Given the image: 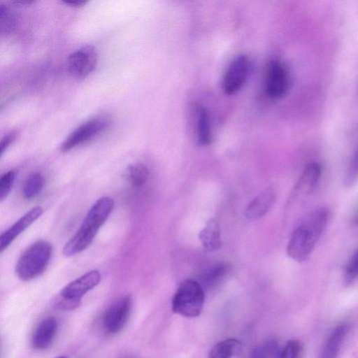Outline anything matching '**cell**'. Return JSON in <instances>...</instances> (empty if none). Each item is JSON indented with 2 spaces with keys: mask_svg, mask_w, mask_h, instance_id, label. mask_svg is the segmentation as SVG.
<instances>
[{
  "mask_svg": "<svg viewBox=\"0 0 358 358\" xmlns=\"http://www.w3.org/2000/svg\"><path fill=\"white\" fill-rule=\"evenodd\" d=\"M329 219V210L319 208L292 232L287 247L288 256L297 262H304L311 254Z\"/></svg>",
  "mask_w": 358,
  "mask_h": 358,
  "instance_id": "1",
  "label": "cell"
},
{
  "mask_svg": "<svg viewBox=\"0 0 358 358\" xmlns=\"http://www.w3.org/2000/svg\"><path fill=\"white\" fill-rule=\"evenodd\" d=\"M113 207L114 201L112 198H99L89 210L79 229L64 245L63 254L70 257L86 250L110 216Z\"/></svg>",
  "mask_w": 358,
  "mask_h": 358,
  "instance_id": "2",
  "label": "cell"
},
{
  "mask_svg": "<svg viewBox=\"0 0 358 358\" xmlns=\"http://www.w3.org/2000/svg\"><path fill=\"white\" fill-rule=\"evenodd\" d=\"M52 252L51 244L43 240L29 245L20 255L15 266L17 277L29 281L40 276L46 269Z\"/></svg>",
  "mask_w": 358,
  "mask_h": 358,
  "instance_id": "3",
  "label": "cell"
},
{
  "mask_svg": "<svg viewBox=\"0 0 358 358\" xmlns=\"http://www.w3.org/2000/svg\"><path fill=\"white\" fill-rule=\"evenodd\" d=\"M98 270H92L66 285L53 300L55 309L62 311L73 310L81 304L83 296L95 287L101 281Z\"/></svg>",
  "mask_w": 358,
  "mask_h": 358,
  "instance_id": "4",
  "label": "cell"
},
{
  "mask_svg": "<svg viewBox=\"0 0 358 358\" xmlns=\"http://www.w3.org/2000/svg\"><path fill=\"white\" fill-rule=\"evenodd\" d=\"M204 303L202 285L194 280L182 281L172 301V310L175 313L186 317H195L201 313Z\"/></svg>",
  "mask_w": 358,
  "mask_h": 358,
  "instance_id": "5",
  "label": "cell"
},
{
  "mask_svg": "<svg viewBox=\"0 0 358 358\" xmlns=\"http://www.w3.org/2000/svg\"><path fill=\"white\" fill-rule=\"evenodd\" d=\"M110 121L106 117H96L83 123L73 131L60 146L62 152H68L85 143L105 131Z\"/></svg>",
  "mask_w": 358,
  "mask_h": 358,
  "instance_id": "6",
  "label": "cell"
},
{
  "mask_svg": "<svg viewBox=\"0 0 358 358\" xmlns=\"http://www.w3.org/2000/svg\"><path fill=\"white\" fill-rule=\"evenodd\" d=\"M98 62L96 50L92 45H85L72 52L67 59V71L76 79L87 77Z\"/></svg>",
  "mask_w": 358,
  "mask_h": 358,
  "instance_id": "7",
  "label": "cell"
},
{
  "mask_svg": "<svg viewBox=\"0 0 358 358\" xmlns=\"http://www.w3.org/2000/svg\"><path fill=\"white\" fill-rule=\"evenodd\" d=\"M131 307L132 299L129 295L124 296L112 303L103 315L104 331L109 334L120 331L129 318Z\"/></svg>",
  "mask_w": 358,
  "mask_h": 358,
  "instance_id": "8",
  "label": "cell"
},
{
  "mask_svg": "<svg viewBox=\"0 0 358 358\" xmlns=\"http://www.w3.org/2000/svg\"><path fill=\"white\" fill-rule=\"evenodd\" d=\"M289 86V72L278 59L271 60L266 68L265 90L271 99H278L287 92Z\"/></svg>",
  "mask_w": 358,
  "mask_h": 358,
  "instance_id": "9",
  "label": "cell"
},
{
  "mask_svg": "<svg viewBox=\"0 0 358 358\" xmlns=\"http://www.w3.org/2000/svg\"><path fill=\"white\" fill-rule=\"evenodd\" d=\"M249 71V62L246 56L235 57L227 66L222 79V88L227 94H233L244 85Z\"/></svg>",
  "mask_w": 358,
  "mask_h": 358,
  "instance_id": "10",
  "label": "cell"
},
{
  "mask_svg": "<svg viewBox=\"0 0 358 358\" xmlns=\"http://www.w3.org/2000/svg\"><path fill=\"white\" fill-rule=\"evenodd\" d=\"M43 209L41 206H35L22 215L0 237V251L3 252L13 241L43 214Z\"/></svg>",
  "mask_w": 358,
  "mask_h": 358,
  "instance_id": "11",
  "label": "cell"
},
{
  "mask_svg": "<svg viewBox=\"0 0 358 358\" xmlns=\"http://www.w3.org/2000/svg\"><path fill=\"white\" fill-rule=\"evenodd\" d=\"M348 331L347 323L338 324L324 343L317 358H337Z\"/></svg>",
  "mask_w": 358,
  "mask_h": 358,
  "instance_id": "12",
  "label": "cell"
},
{
  "mask_svg": "<svg viewBox=\"0 0 358 358\" xmlns=\"http://www.w3.org/2000/svg\"><path fill=\"white\" fill-rule=\"evenodd\" d=\"M58 323L55 318L50 317L42 320L32 335V346L37 350L48 348L55 338Z\"/></svg>",
  "mask_w": 358,
  "mask_h": 358,
  "instance_id": "13",
  "label": "cell"
},
{
  "mask_svg": "<svg viewBox=\"0 0 358 358\" xmlns=\"http://www.w3.org/2000/svg\"><path fill=\"white\" fill-rule=\"evenodd\" d=\"M275 200V191L271 187L265 189L248 204L245 216L250 220L259 219L267 213Z\"/></svg>",
  "mask_w": 358,
  "mask_h": 358,
  "instance_id": "14",
  "label": "cell"
},
{
  "mask_svg": "<svg viewBox=\"0 0 358 358\" xmlns=\"http://www.w3.org/2000/svg\"><path fill=\"white\" fill-rule=\"evenodd\" d=\"M322 171V168L320 164L316 162L309 164L303 170L296 185V195L311 193L320 181Z\"/></svg>",
  "mask_w": 358,
  "mask_h": 358,
  "instance_id": "15",
  "label": "cell"
},
{
  "mask_svg": "<svg viewBox=\"0 0 358 358\" xmlns=\"http://www.w3.org/2000/svg\"><path fill=\"white\" fill-rule=\"evenodd\" d=\"M199 239L207 251L219 250L222 245L220 224L214 218L209 219L205 227L200 231Z\"/></svg>",
  "mask_w": 358,
  "mask_h": 358,
  "instance_id": "16",
  "label": "cell"
},
{
  "mask_svg": "<svg viewBox=\"0 0 358 358\" xmlns=\"http://www.w3.org/2000/svg\"><path fill=\"white\" fill-rule=\"evenodd\" d=\"M242 351L243 345L240 341L228 338L214 345L208 358H240Z\"/></svg>",
  "mask_w": 358,
  "mask_h": 358,
  "instance_id": "17",
  "label": "cell"
},
{
  "mask_svg": "<svg viewBox=\"0 0 358 358\" xmlns=\"http://www.w3.org/2000/svg\"><path fill=\"white\" fill-rule=\"evenodd\" d=\"M196 133L198 143L201 145H209L213 140L211 124L208 111L203 107L196 110Z\"/></svg>",
  "mask_w": 358,
  "mask_h": 358,
  "instance_id": "18",
  "label": "cell"
},
{
  "mask_svg": "<svg viewBox=\"0 0 358 358\" xmlns=\"http://www.w3.org/2000/svg\"><path fill=\"white\" fill-rule=\"evenodd\" d=\"M280 355L278 341L269 338L254 348L247 358H280Z\"/></svg>",
  "mask_w": 358,
  "mask_h": 358,
  "instance_id": "19",
  "label": "cell"
},
{
  "mask_svg": "<svg viewBox=\"0 0 358 358\" xmlns=\"http://www.w3.org/2000/svg\"><path fill=\"white\" fill-rule=\"evenodd\" d=\"M45 185V179L43 175L38 172L32 173L24 181L22 194L27 199H32L37 196L43 190Z\"/></svg>",
  "mask_w": 358,
  "mask_h": 358,
  "instance_id": "20",
  "label": "cell"
},
{
  "mask_svg": "<svg viewBox=\"0 0 358 358\" xmlns=\"http://www.w3.org/2000/svg\"><path fill=\"white\" fill-rule=\"evenodd\" d=\"M231 268V265L228 263L216 265L202 277L203 285L208 288L217 285L230 273Z\"/></svg>",
  "mask_w": 358,
  "mask_h": 358,
  "instance_id": "21",
  "label": "cell"
},
{
  "mask_svg": "<svg viewBox=\"0 0 358 358\" xmlns=\"http://www.w3.org/2000/svg\"><path fill=\"white\" fill-rule=\"evenodd\" d=\"M149 173V170L145 164L135 163L127 167L125 177L133 187H140L147 182Z\"/></svg>",
  "mask_w": 358,
  "mask_h": 358,
  "instance_id": "22",
  "label": "cell"
},
{
  "mask_svg": "<svg viewBox=\"0 0 358 358\" xmlns=\"http://www.w3.org/2000/svg\"><path fill=\"white\" fill-rule=\"evenodd\" d=\"M16 18L13 12L6 5H0V32L10 33L15 27Z\"/></svg>",
  "mask_w": 358,
  "mask_h": 358,
  "instance_id": "23",
  "label": "cell"
},
{
  "mask_svg": "<svg viewBox=\"0 0 358 358\" xmlns=\"http://www.w3.org/2000/svg\"><path fill=\"white\" fill-rule=\"evenodd\" d=\"M358 180V147L349 164L345 176L346 186L351 187Z\"/></svg>",
  "mask_w": 358,
  "mask_h": 358,
  "instance_id": "24",
  "label": "cell"
},
{
  "mask_svg": "<svg viewBox=\"0 0 358 358\" xmlns=\"http://www.w3.org/2000/svg\"><path fill=\"white\" fill-rule=\"evenodd\" d=\"M15 178V172L8 171L4 173L0 178V200L3 201L9 194L14 180Z\"/></svg>",
  "mask_w": 358,
  "mask_h": 358,
  "instance_id": "25",
  "label": "cell"
},
{
  "mask_svg": "<svg viewBox=\"0 0 358 358\" xmlns=\"http://www.w3.org/2000/svg\"><path fill=\"white\" fill-rule=\"evenodd\" d=\"M344 271L346 282H351L358 278V249L349 259Z\"/></svg>",
  "mask_w": 358,
  "mask_h": 358,
  "instance_id": "26",
  "label": "cell"
},
{
  "mask_svg": "<svg viewBox=\"0 0 358 358\" xmlns=\"http://www.w3.org/2000/svg\"><path fill=\"white\" fill-rule=\"evenodd\" d=\"M301 352V343L296 340H291L281 351L280 358H300Z\"/></svg>",
  "mask_w": 358,
  "mask_h": 358,
  "instance_id": "27",
  "label": "cell"
},
{
  "mask_svg": "<svg viewBox=\"0 0 358 358\" xmlns=\"http://www.w3.org/2000/svg\"><path fill=\"white\" fill-rule=\"evenodd\" d=\"M17 136L15 130L7 133L1 139L0 144V155L2 156L8 148L15 141Z\"/></svg>",
  "mask_w": 358,
  "mask_h": 358,
  "instance_id": "28",
  "label": "cell"
},
{
  "mask_svg": "<svg viewBox=\"0 0 358 358\" xmlns=\"http://www.w3.org/2000/svg\"><path fill=\"white\" fill-rule=\"evenodd\" d=\"M66 5H69L72 7H81L85 5L87 3V1H82V0H76V1H63Z\"/></svg>",
  "mask_w": 358,
  "mask_h": 358,
  "instance_id": "29",
  "label": "cell"
},
{
  "mask_svg": "<svg viewBox=\"0 0 358 358\" xmlns=\"http://www.w3.org/2000/svg\"><path fill=\"white\" fill-rule=\"evenodd\" d=\"M34 1L31 0H18L15 1L14 3L16 4H20V5H29L31 3H33Z\"/></svg>",
  "mask_w": 358,
  "mask_h": 358,
  "instance_id": "30",
  "label": "cell"
},
{
  "mask_svg": "<svg viewBox=\"0 0 358 358\" xmlns=\"http://www.w3.org/2000/svg\"><path fill=\"white\" fill-rule=\"evenodd\" d=\"M354 223L358 224V215L354 219Z\"/></svg>",
  "mask_w": 358,
  "mask_h": 358,
  "instance_id": "31",
  "label": "cell"
},
{
  "mask_svg": "<svg viewBox=\"0 0 358 358\" xmlns=\"http://www.w3.org/2000/svg\"><path fill=\"white\" fill-rule=\"evenodd\" d=\"M56 358H66L65 356H59V357H57Z\"/></svg>",
  "mask_w": 358,
  "mask_h": 358,
  "instance_id": "32",
  "label": "cell"
}]
</instances>
